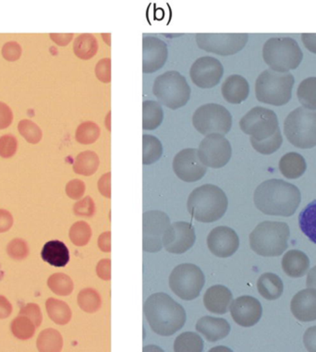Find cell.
I'll list each match as a JSON object with an SVG mask.
<instances>
[{"mask_svg": "<svg viewBox=\"0 0 316 352\" xmlns=\"http://www.w3.org/2000/svg\"><path fill=\"white\" fill-rule=\"evenodd\" d=\"M163 155L160 140L155 136L146 134L143 136V164L146 166L157 162Z\"/></svg>", "mask_w": 316, "mask_h": 352, "instance_id": "e575fe53", "label": "cell"}, {"mask_svg": "<svg viewBox=\"0 0 316 352\" xmlns=\"http://www.w3.org/2000/svg\"><path fill=\"white\" fill-rule=\"evenodd\" d=\"M257 289L262 298L269 300L280 299L283 294L284 285L278 275L264 273L257 281Z\"/></svg>", "mask_w": 316, "mask_h": 352, "instance_id": "83f0119b", "label": "cell"}, {"mask_svg": "<svg viewBox=\"0 0 316 352\" xmlns=\"http://www.w3.org/2000/svg\"><path fill=\"white\" fill-rule=\"evenodd\" d=\"M42 259L55 267H64L69 262L68 247L60 241H50L45 243L41 252Z\"/></svg>", "mask_w": 316, "mask_h": 352, "instance_id": "484cf974", "label": "cell"}, {"mask_svg": "<svg viewBox=\"0 0 316 352\" xmlns=\"http://www.w3.org/2000/svg\"><path fill=\"white\" fill-rule=\"evenodd\" d=\"M144 314L153 331L162 337L179 331L187 320L184 308L164 292L155 293L146 300Z\"/></svg>", "mask_w": 316, "mask_h": 352, "instance_id": "7a4b0ae2", "label": "cell"}, {"mask_svg": "<svg viewBox=\"0 0 316 352\" xmlns=\"http://www.w3.org/2000/svg\"><path fill=\"white\" fill-rule=\"evenodd\" d=\"M297 96L304 109L316 110V77L307 78L300 83Z\"/></svg>", "mask_w": 316, "mask_h": 352, "instance_id": "d590c367", "label": "cell"}, {"mask_svg": "<svg viewBox=\"0 0 316 352\" xmlns=\"http://www.w3.org/2000/svg\"><path fill=\"white\" fill-rule=\"evenodd\" d=\"M51 40L60 47H66L74 38V34H50Z\"/></svg>", "mask_w": 316, "mask_h": 352, "instance_id": "91938a15", "label": "cell"}, {"mask_svg": "<svg viewBox=\"0 0 316 352\" xmlns=\"http://www.w3.org/2000/svg\"><path fill=\"white\" fill-rule=\"evenodd\" d=\"M102 37H103L104 43H106L109 47H111V34H108V37H106V36H104V34H102Z\"/></svg>", "mask_w": 316, "mask_h": 352, "instance_id": "03108f58", "label": "cell"}, {"mask_svg": "<svg viewBox=\"0 0 316 352\" xmlns=\"http://www.w3.org/2000/svg\"><path fill=\"white\" fill-rule=\"evenodd\" d=\"M205 284L203 271L192 263H182L174 268L170 276V287L181 300L196 299Z\"/></svg>", "mask_w": 316, "mask_h": 352, "instance_id": "30bf717a", "label": "cell"}, {"mask_svg": "<svg viewBox=\"0 0 316 352\" xmlns=\"http://www.w3.org/2000/svg\"><path fill=\"white\" fill-rule=\"evenodd\" d=\"M197 332L209 342H216L229 336L232 327L227 320L218 317L205 316L198 320Z\"/></svg>", "mask_w": 316, "mask_h": 352, "instance_id": "603a6c76", "label": "cell"}, {"mask_svg": "<svg viewBox=\"0 0 316 352\" xmlns=\"http://www.w3.org/2000/svg\"><path fill=\"white\" fill-rule=\"evenodd\" d=\"M37 349L41 352H58L63 348V338L58 330H43L37 338Z\"/></svg>", "mask_w": 316, "mask_h": 352, "instance_id": "836d02e7", "label": "cell"}, {"mask_svg": "<svg viewBox=\"0 0 316 352\" xmlns=\"http://www.w3.org/2000/svg\"><path fill=\"white\" fill-rule=\"evenodd\" d=\"M224 67L218 58L202 56L192 64L190 77L192 82L202 89H211L218 85L223 77Z\"/></svg>", "mask_w": 316, "mask_h": 352, "instance_id": "9a60e30c", "label": "cell"}, {"mask_svg": "<svg viewBox=\"0 0 316 352\" xmlns=\"http://www.w3.org/2000/svg\"><path fill=\"white\" fill-rule=\"evenodd\" d=\"M47 286L51 292L60 296H69L74 292V281L69 276L63 273L54 274L49 276L47 280Z\"/></svg>", "mask_w": 316, "mask_h": 352, "instance_id": "ab89813d", "label": "cell"}, {"mask_svg": "<svg viewBox=\"0 0 316 352\" xmlns=\"http://www.w3.org/2000/svg\"><path fill=\"white\" fill-rule=\"evenodd\" d=\"M251 144L253 149L262 155H271L277 152L282 145L283 138L281 134L280 129L270 138L264 140V141H256L250 138Z\"/></svg>", "mask_w": 316, "mask_h": 352, "instance_id": "b9f144b4", "label": "cell"}, {"mask_svg": "<svg viewBox=\"0 0 316 352\" xmlns=\"http://www.w3.org/2000/svg\"><path fill=\"white\" fill-rule=\"evenodd\" d=\"M95 211V204L90 196L78 201L74 206V214L78 217H91Z\"/></svg>", "mask_w": 316, "mask_h": 352, "instance_id": "7dc6e473", "label": "cell"}, {"mask_svg": "<svg viewBox=\"0 0 316 352\" xmlns=\"http://www.w3.org/2000/svg\"><path fill=\"white\" fill-rule=\"evenodd\" d=\"M172 168L176 176L182 182H195L202 179L207 168L200 160L197 149L181 150L174 157Z\"/></svg>", "mask_w": 316, "mask_h": 352, "instance_id": "2e32d148", "label": "cell"}, {"mask_svg": "<svg viewBox=\"0 0 316 352\" xmlns=\"http://www.w3.org/2000/svg\"><path fill=\"white\" fill-rule=\"evenodd\" d=\"M262 58L273 71L289 72L298 68L304 58V53L293 38L273 37L264 43Z\"/></svg>", "mask_w": 316, "mask_h": 352, "instance_id": "8992f818", "label": "cell"}, {"mask_svg": "<svg viewBox=\"0 0 316 352\" xmlns=\"http://www.w3.org/2000/svg\"><path fill=\"white\" fill-rule=\"evenodd\" d=\"M12 313V305L6 297L0 295V319H6Z\"/></svg>", "mask_w": 316, "mask_h": 352, "instance_id": "94428289", "label": "cell"}, {"mask_svg": "<svg viewBox=\"0 0 316 352\" xmlns=\"http://www.w3.org/2000/svg\"><path fill=\"white\" fill-rule=\"evenodd\" d=\"M100 165L98 155L93 151H84L77 155L74 164V171L82 176H92Z\"/></svg>", "mask_w": 316, "mask_h": 352, "instance_id": "d6a6232c", "label": "cell"}, {"mask_svg": "<svg viewBox=\"0 0 316 352\" xmlns=\"http://www.w3.org/2000/svg\"><path fill=\"white\" fill-rule=\"evenodd\" d=\"M85 184L81 179H72L66 185V195L72 200H80L84 195Z\"/></svg>", "mask_w": 316, "mask_h": 352, "instance_id": "f907efd6", "label": "cell"}, {"mask_svg": "<svg viewBox=\"0 0 316 352\" xmlns=\"http://www.w3.org/2000/svg\"><path fill=\"white\" fill-rule=\"evenodd\" d=\"M69 235L74 245L85 246L92 237V230L87 222L79 221L71 226Z\"/></svg>", "mask_w": 316, "mask_h": 352, "instance_id": "7bdbcfd3", "label": "cell"}, {"mask_svg": "<svg viewBox=\"0 0 316 352\" xmlns=\"http://www.w3.org/2000/svg\"><path fill=\"white\" fill-rule=\"evenodd\" d=\"M240 130L256 141H264L274 135L278 130V116L271 109L256 107L246 113L240 122Z\"/></svg>", "mask_w": 316, "mask_h": 352, "instance_id": "8fae6325", "label": "cell"}, {"mask_svg": "<svg viewBox=\"0 0 316 352\" xmlns=\"http://www.w3.org/2000/svg\"><path fill=\"white\" fill-rule=\"evenodd\" d=\"M96 274L98 278L103 279V280L109 281L111 278V260L104 259L96 265Z\"/></svg>", "mask_w": 316, "mask_h": 352, "instance_id": "db71d44e", "label": "cell"}, {"mask_svg": "<svg viewBox=\"0 0 316 352\" xmlns=\"http://www.w3.org/2000/svg\"><path fill=\"white\" fill-rule=\"evenodd\" d=\"M200 160L206 168H221L229 162L232 155L229 140L221 134H210L200 142L197 149Z\"/></svg>", "mask_w": 316, "mask_h": 352, "instance_id": "4fadbf2b", "label": "cell"}, {"mask_svg": "<svg viewBox=\"0 0 316 352\" xmlns=\"http://www.w3.org/2000/svg\"><path fill=\"white\" fill-rule=\"evenodd\" d=\"M207 246L216 257H230L239 249V236L232 228L219 226L209 233Z\"/></svg>", "mask_w": 316, "mask_h": 352, "instance_id": "ac0fdd59", "label": "cell"}, {"mask_svg": "<svg viewBox=\"0 0 316 352\" xmlns=\"http://www.w3.org/2000/svg\"><path fill=\"white\" fill-rule=\"evenodd\" d=\"M302 40L310 52L316 54V34H302Z\"/></svg>", "mask_w": 316, "mask_h": 352, "instance_id": "6125c7cd", "label": "cell"}, {"mask_svg": "<svg viewBox=\"0 0 316 352\" xmlns=\"http://www.w3.org/2000/svg\"><path fill=\"white\" fill-rule=\"evenodd\" d=\"M192 125L198 133L226 135L232 127V116L226 107L219 104H203L192 115Z\"/></svg>", "mask_w": 316, "mask_h": 352, "instance_id": "9c48e42d", "label": "cell"}, {"mask_svg": "<svg viewBox=\"0 0 316 352\" xmlns=\"http://www.w3.org/2000/svg\"><path fill=\"white\" fill-rule=\"evenodd\" d=\"M221 93L227 103L239 104L248 98L250 85L245 77L238 74L230 75L222 85Z\"/></svg>", "mask_w": 316, "mask_h": 352, "instance_id": "cb8c5ba5", "label": "cell"}, {"mask_svg": "<svg viewBox=\"0 0 316 352\" xmlns=\"http://www.w3.org/2000/svg\"><path fill=\"white\" fill-rule=\"evenodd\" d=\"M233 300L232 292L223 285H215L206 290L203 305L206 310L216 314H225L229 311Z\"/></svg>", "mask_w": 316, "mask_h": 352, "instance_id": "7402d4cb", "label": "cell"}, {"mask_svg": "<svg viewBox=\"0 0 316 352\" xmlns=\"http://www.w3.org/2000/svg\"><path fill=\"white\" fill-rule=\"evenodd\" d=\"M229 311L236 324L243 327H251L256 326L261 319L262 308L256 298L242 296L232 300Z\"/></svg>", "mask_w": 316, "mask_h": 352, "instance_id": "d6986e66", "label": "cell"}, {"mask_svg": "<svg viewBox=\"0 0 316 352\" xmlns=\"http://www.w3.org/2000/svg\"><path fill=\"white\" fill-rule=\"evenodd\" d=\"M98 247L103 252H111V232L102 233L98 238Z\"/></svg>", "mask_w": 316, "mask_h": 352, "instance_id": "680465c9", "label": "cell"}, {"mask_svg": "<svg viewBox=\"0 0 316 352\" xmlns=\"http://www.w3.org/2000/svg\"><path fill=\"white\" fill-rule=\"evenodd\" d=\"M289 235L291 231L286 223L262 222L251 233L250 246L261 256H280L288 249Z\"/></svg>", "mask_w": 316, "mask_h": 352, "instance_id": "277c9868", "label": "cell"}, {"mask_svg": "<svg viewBox=\"0 0 316 352\" xmlns=\"http://www.w3.org/2000/svg\"><path fill=\"white\" fill-rule=\"evenodd\" d=\"M96 78L101 82H111V60L109 58H103L96 64L95 69Z\"/></svg>", "mask_w": 316, "mask_h": 352, "instance_id": "681fc988", "label": "cell"}, {"mask_svg": "<svg viewBox=\"0 0 316 352\" xmlns=\"http://www.w3.org/2000/svg\"><path fill=\"white\" fill-rule=\"evenodd\" d=\"M196 235L192 224L188 222H175L170 224L163 236V247L174 254H184L194 245Z\"/></svg>", "mask_w": 316, "mask_h": 352, "instance_id": "e0dca14e", "label": "cell"}, {"mask_svg": "<svg viewBox=\"0 0 316 352\" xmlns=\"http://www.w3.org/2000/svg\"><path fill=\"white\" fill-rule=\"evenodd\" d=\"M170 226L168 214L159 210L147 211L143 216V249L144 252H158L163 248V236Z\"/></svg>", "mask_w": 316, "mask_h": 352, "instance_id": "5bb4252c", "label": "cell"}, {"mask_svg": "<svg viewBox=\"0 0 316 352\" xmlns=\"http://www.w3.org/2000/svg\"><path fill=\"white\" fill-rule=\"evenodd\" d=\"M293 75L266 69L259 75L256 82L257 100L262 103L280 107L288 104L293 95Z\"/></svg>", "mask_w": 316, "mask_h": 352, "instance_id": "5b68a950", "label": "cell"}, {"mask_svg": "<svg viewBox=\"0 0 316 352\" xmlns=\"http://www.w3.org/2000/svg\"><path fill=\"white\" fill-rule=\"evenodd\" d=\"M306 285L307 287L316 289V267L312 268L308 273Z\"/></svg>", "mask_w": 316, "mask_h": 352, "instance_id": "be15d7a7", "label": "cell"}, {"mask_svg": "<svg viewBox=\"0 0 316 352\" xmlns=\"http://www.w3.org/2000/svg\"><path fill=\"white\" fill-rule=\"evenodd\" d=\"M98 51V42L95 36L82 34L77 36L74 44V52L77 58L82 60H89Z\"/></svg>", "mask_w": 316, "mask_h": 352, "instance_id": "f546056e", "label": "cell"}, {"mask_svg": "<svg viewBox=\"0 0 316 352\" xmlns=\"http://www.w3.org/2000/svg\"><path fill=\"white\" fill-rule=\"evenodd\" d=\"M168 56V45L155 36L143 38V72L155 74L164 67Z\"/></svg>", "mask_w": 316, "mask_h": 352, "instance_id": "ffe728a7", "label": "cell"}, {"mask_svg": "<svg viewBox=\"0 0 316 352\" xmlns=\"http://www.w3.org/2000/svg\"><path fill=\"white\" fill-rule=\"evenodd\" d=\"M230 351V349L224 348V346H218V348H215V349H211V351Z\"/></svg>", "mask_w": 316, "mask_h": 352, "instance_id": "003e7915", "label": "cell"}, {"mask_svg": "<svg viewBox=\"0 0 316 352\" xmlns=\"http://www.w3.org/2000/svg\"><path fill=\"white\" fill-rule=\"evenodd\" d=\"M20 316H27L32 322H34V326L39 327L41 326L43 322V316L41 309L36 303H28L20 310Z\"/></svg>", "mask_w": 316, "mask_h": 352, "instance_id": "c3c4849f", "label": "cell"}, {"mask_svg": "<svg viewBox=\"0 0 316 352\" xmlns=\"http://www.w3.org/2000/svg\"><path fill=\"white\" fill-rule=\"evenodd\" d=\"M45 308H47L48 316L55 324L65 326L71 321L72 316L71 308L63 300L49 298L45 302Z\"/></svg>", "mask_w": 316, "mask_h": 352, "instance_id": "1f68e13d", "label": "cell"}, {"mask_svg": "<svg viewBox=\"0 0 316 352\" xmlns=\"http://www.w3.org/2000/svg\"><path fill=\"white\" fill-rule=\"evenodd\" d=\"M18 148V141L12 134H6L0 137V157L10 158L16 154Z\"/></svg>", "mask_w": 316, "mask_h": 352, "instance_id": "bcb514c9", "label": "cell"}, {"mask_svg": "<svg viewBox=\"0 0 316 352\" xmlns=\"http://www.w3.org/2000/svg\"><path fill=\"white\" fill-rule=\"evenodd\" d=\"M7 254L13 260L21 261L28 257L30 249L23 239H14L8 244Z\"/></svg>", "mask_w": 316, "mask_h": 352, "instance_id": "f6af8a7d", "label": "cell"}, {"mask_svg": "<svg viewBox=\"0 0 316 352\" xmlns=\"http://www.w3.org/2000/svg\"><path fill=\"white\" fill-rule=\"evenodd\" d=\"M36 327L27 316H20L12 320L10 324L12 335L21 340H28L33 338L36 333Z\"/></svg>", "mask_w": 316, "mask_h": 352, "instance_id": "74e56055", "label": "cell"}, {"mask_svg": "<svg viewBox=\"0 0 316 352\" xmlns=\"http://www.w3.org/2000/svg\"><path fill=\"white\" fill-rule=\"evenodd\" d=\"M291 310L294 317L299 321H315L316 289L308 287L297 293L291 300Z\"/></svg>", "mask_w": 316, "mask_h": 352, "instance_id": "44dd1931", "label": "cell"}, {"mask_svg": "<svg viewBox=\"0 0 316 352\" xmlns=\"http://www.w3.org/2000/svg\"><path fill=\"white\" fill-rule=\"evenodd\" d=\"M111 112H109L108 116H106V120H104V124H106V129H108V130L109 131H111Z\"/></svg>", "mask_w": 316, "mask_h": 352, "instance_id": "e7e4bbea", "label": "cell"}, {"mask_svg": "<svg viewBox=\"0 0 316 352\" xmlns=\"http://www.w3.org/2000/svg\"><path fill=\"white\" fill-rule=\"evenodd\" d=\"M284 133L289 142L301 149L316 146V111L298 107L286 118Z\"/></svg>", "mask_w": 316, "mask_h": 352, "instance_id": "ba28073f", "label": "cell"}, {"mask_svg": "<svg viewBox=\"0 0 316 352\" xmlns=\"http://www.w3.org/2000/svg\"><path fill=\"white\" fill-rule=\"evenodd\" d=\"M78 305L85 313L93 314L101 308L102 300L100 295L95 289H82L78 295Z\"/></svg>", "mask_w": 316, "mask_h": 352, "instance_id": "f35d334b", "label": "cell"}, {"mask_svg": "<svg viewBox=\"0 0 316 352\" xmlns=\"http://www.w3.org/2000/svg\"><path fill=\"white\" fill-rule=\"evenodd\" d=\"M99 192L104 197L111 198V172L103 175L98 181V184Z\"/></svg>", "mask_w": 316, "mask_h": 352, "instance_id": "11a10c76", "label": "cell"}, {"mask_svg": "<svg viewBox=\"0 0 316 352\" xmlns=\"http://www.w3.org/2000/svg\"><path fill=\"white\" fill-rule=\"evenodd\" d=\"M21 47L17 42H8L2 47V56L8 61H16L21 58Z\"/></svg>", "mask_w": 316, "mask_h": 352, "instance_id": "816d5d0a", "label": "cell"}, {"mask_svg": "<svg viewBox=\"0 0 316 352\" xmlns=\"http://www.w3.org/2000/svg\"><path fill=\"white\" fill-rule=\"evenodd\" d=\"M176 352H202L203 341L197 333L184 332L176 338L174 342Z\"/></svg>", "mask_w": 316, "mask_h": 352, "instance_id": "8d00e7d4", "label": "cell"}, {"mask_svg": "<svg viewBox=\"0 0 316 352\" xmlns=\"http://www.w3.org/2000/svg\"><path fill=\"white\" fill-rule=\"evenodd\" d=\"M164 110L161 104L154 100H146L143 103V129L154 131L162 124Z\"/></svg>", "mask_w": 316, "mask_h": 352, "instance_id": "f1b7e54d", "label": "cell"}, {"mask_svg": "<svg viewBox=\"0 0 316 352\" xmlns=\"http://www.w3.org/2000/svg\"><path fill=\"white\" fill-rule=\"evenodd\" d=\"M19 133L29 142L36 144L42 140L43 133L38 125L29 120H23L19 122Z\"/></svg>", "mask_w": 316, "mask_h": 352, "instance_id": "ee69618b", "label": "cell"}, {"mask_svg": "<svg viewBox=\"0 0 316 352\" xmlns=\"http://www.w3.org/2000/svg\"><path fill=\"white\" fill-rule=\"evenodd\" d=\"M196 44L200 50L218 56H232L245 47L248 34H196Z\"/></svg>", "mask_w": 316, "mask_h": 352, "instance_id": "7c38bea8", "label": "cell"}, {"mask_svg": "<svg viewBox=\"0 0 316 352\" xmlns=\"http://www.w3.org/2000/svg\"><path fill=\"white\" fill-rule=\"evenodd\" d=\"M299 226L302 233L316 244V200L302 209L299 214Z\"/></svg>", "mask_w": 316, "mask_h": 352, "instance_id": "4dcf8cb0", "label": "cell"}, {"mask_svg": "<svg viewBox=\"0 0 316 352\" xmlns=\"http://www.w3.org/2000/svg\"><path fill=\"white\" fill-rule=\"evenodd\" d=\"M13 217L9 211L0 209V233L7 232L13 226Z\"/></svg>", "mask_w": 316, "mask_h": 352, "instance_id": "6f0895ef", "label": "cell"}, {"mask_svg": "<svg viewBox=\"0 0 316 352\" xmlns=\"http://www.w3.org/2000/svg\"><path fill=\"white\" fill-rule=\"evenodd\" d=\"M282 268L286 275L291 278H302L309 271V258L304 252L298 251V250H291L284 255Z\"/></svg>", "mask_w": 316, "mask_h": 352, "instance_id": "d4e9b609", "label": "cell"}, {"mask_svg": "<svg viewBox=\"0 0 316 352\" xmlns=\"http://www.w3.org/2000/svg\"><path fill=\"white\" fill-rule=\"evenodd\" d=\"M304 343L307 351L316 352V326L306 330L304 336Z\"/></svg>", "mask_w": 316, "mask_h": 352, "instance_id": "9f6ffc18", "label": "cell"}, {"mask_svg": "<svg viewBox=\"0 0 316 352\" xmlns=\"http://www.w3.org/2000/svg\"><path fill=\"white\" fill-rule=\"evenodd\" d=\"M301 201V192L298 188L282 179H269L262 182L253 195L257 209L269 216H293Z\"/></svg>", "mask_w": 316, "mask_h": 352, "instance_id": "6da1fadb", "label": "cell"}, {"mask_svg": "<svg viewBox=\"0 0 316 352\" xmlns=\"http://www.w3.org/2000/svg\"><path fill=\"white\" fill-rule=\"evenodd\" d=\"M229 206L226 193L213 184H205L192 190L187 209L196 221L213 223L224 217Z\"/></svg>", "mask_w": 316, "mask_h": 352, "instance_id": "3957f363", "label": "cell"}, {"mask_svg": "<svg viewBox=\"0 0 316 352\" xmlns=\"http://www.w3.org/2000/svg\"><path fill=\"white\" fill-rule=\"evenodd\" d=\"M153 93L158 103L176 110L186 106L191 98V87L179 72L170 71L155 78Z\"/></svg>", "mask_w": 316, "mask_h": 352, "instance_id": "52a82bcc", "label": "cell"}, {"mask_svg": "<svg viewBox=\"0 0 316 352\" xmlns=\"http://www.w3.org/2000/svg\"><path fill=\"white\" fill-rule=\"evenodd\" d=\"M101 129L96 123L85 122L79 125L75 133V139L81 144H92L100 137Z\"/></svg>", "mask_w": 316, "mask_h": 352, "instance_id": "60d3db41", "label": "cell"}, {"mask_svg": "<svg viewBox=\"0 0 316 352\" xmlns=\"http://www.w3.org/2000/svg\"><path fill=\"white\" fill-rule=\"evenodd\" d=\"M13 120L12 110L8 104L0 102V130H4L12 124Z\"/></svg>", "mask_w": 316, "mask_h": 352, "instance_id": "f5cc1de1", "label": "cell"}, {"mask_svg": "<svg viewBox=\"0 0 316 352\" xmlns=\"http://www.w3.org/2000/svg\"><path fill=\"white\" fill-rule=\"evenodd\" d=\"M307 165L304 157L298 153L291 152L284 155L280 161V170L285 178L295 179L306 171Z\"/></svg>", "mask_w": 316, "mask_h": 352, "instance_id": "4316f807", "label": "cell"}]
</instances>
